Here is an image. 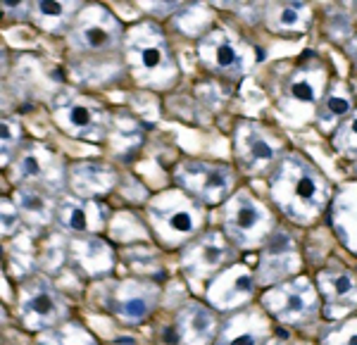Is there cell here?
<instances>
[{"instance_id": "1", "label": "cell", "mask_w": 357, "mask_h": 345, "mask_svg": "<svg viewBox=\"0 0 357 345\" xmlns=\"http://www.w3.org/2000/svg\"><path fill=\"white\" fill-rule=\"evenodd\" d=\"M269 191L276 207L298 224H310L329 203V183L314 164L303 155H286L276 164Z\"/></svg>"}, {"instance_id": "2", "label": "cell", "mask_w": 357, "mask_h": 345, "mask_svg": "<svg viewBox=\"0 0 357 345\" xmlns=\"http://www.w3.org/2000/svg\"><path fill=\"white\" fill-rule=\"evenodd\" d=\"M124 57L138 84L167 89L176 79V65L167 38L155 24H136L124 36Z\"/></svg>"}, {"instance_id": "3", "label": "cell", "mask_w": 357, "mask_h": 345, "mask_svg": "<svg viewBox=\"0 0 357 345\" xmlns=\"http://www.w3.org/2000/svg\"><path fill=\"white\" fill-rule=\"evenodd\" d=\"M148 220H151L153 231L165 248L183 250L200 236L205 215L198 200L178 188V191L160 193L158 198L151 200Z\"/></svg>"}, {"instance_id": "4", "label": "cell", "mask_w": 357, "mask_h": 345, "mask_svg": "<svg viewBox=\"0 0 357 345\" xmlns=\"http://www.w3.org/2000/svg\"><path fill=\"white\" fill-rule=\"evenodd\" d=\"M260 307L269 314L272 321L281 326H291V329H303V326L314 324L324 314L317 284L303 274L264 291L260 298Z\"/></svg>"}, {"instance_id": "5", "label": "cell", "mask_w": 357, "mask_h": 345, "mask_svg": "<svg viewBox=\"0 0 357 345\" xmlns=\"http://www.w3.org/2000/svg\"><path fill=\"white\" fill-rule=\"evenodd\" d=\"M274 227V215L245 188L236 191L224 205V236L236 250L264 248L276 233Z\"/></svg>"}, {"instance_id": "6", "label": "cell", "mask_w": 357, "mask_h": 345, "mask_svg": "<svg viewBox=\"0 0 357 345\" xmlns=\"http://www.w3.org/2000/svg\"><path fill=\"white\" fill-rule=\"evenodd\" d=\"M17 314L26 331L45 333L57 329L69 321V307L62 293L55 289V284L48 276H29L20 286L17 296Z\"/></svg>"}, {"instance_id": "7", "label": "cell", "mask_w": 357, "mask_h": 345, "mask_svg": "<svg viewBox=\"0 0 357 345\" xmlns=\"http://www.w3.org/2000/svg\"><path fill=\"white\" fill-rule=\"evenodd\" d=\"M126 31L119 20L102 5H89L74 20L69 41L77 50L91 55L114 53L119 45H124Z\"/></svg>"}, {"instance_id": "8", "label": "cell", "mask_w": 357, "mask_h": 345, "mask_svg": "<svg viewBox=\"0 0 357 345\" xmlns=\"http://www.w3.org/2000/svg\"><path fill=\"white\" fill-rule=\"evenodd\" d=\"M257 289L260 286H257L255 272L248 264L234 262L231 267H227L207 284L205 302L227 317V314L250 307L257 296Z\"/></svg>"}, {"instance_id": "9", "label": "cell", "mask_w": 357, "mask_h": 345, "mask_svg": "<svg viewBox=\"0 0 357 345\" xmlns=\"http://www.w3.org/2000/svg\"><path fill=\"white\" fill-rule=\"evenodd\" d=\"M176 181L181 191L195 198L198 203L217 205L234 195V169L227 164L188 160V162L176 167Z\"/></svg>"}, {"instance_id": "10", "label": "cell", "mask_w": 357, "mask_h": 345, "mask_svg": "<svg viewBox=\"0 0 357 345\" xmlns=\"http://www.w3.org/2000/svg\"><path fill=\"white\" fill-rule=\"evenodd\" d=\"M234 245L224 236V231L200 233L193 243L181 250V269L193 281L210 284L217 274L234 264Z\"/></svg>"}, {"instance_id": "11", "label": "cell", "mask_w": 357, "mask_h": 345, "mask_svg": "<svg viewBox=\"0 0 357 345\" xmlns=\"http://www.w3.org/2000/svg\"><path fill=\"white\" fill-rule=\"evenodd\" d=\"M301 267L303 260L296 240L286 233H274L260 252V262H257L255 272L257 286L260 289H272L276 284L296 279V276H301Z\"/></svg>"}, {"instance_id": "12", "label": "cell", "mask_w": 357, "mask_h": 345, "mask_svg": "<svg viewBox=\"0 0 357 345\" xmlns=\"http://www.w3.org/2000/svg\"><path fill=\"white\" fill-rule=\"evenodd\" d=\"M160 302V286L148 279H124L114 286L112 314L122 324H143Z\"/></svg>"}, {"instance_id": "13", "label": "cell", "mask_w": 357, "mask_h": 345, "mask_svg": "<svg viewBox=\"0 0 357 345\" xmlns=\"http://www.w3.org/2000/svg\"><path fill=\"white\" fill-rule=\"evenodd\" d=\"M55 122L62 131L84 141H100L105 134V110L91 98H65L55 107Z\"/></svg>"}, {"instance_id": "14", "label": "cell", "mask_w": 357, "mask_h": 345, "mask_svg": "<svg viewBox=\"0 0 357 345\" xmlns=\"http://www.w3.org/2000/svg\"><path fill=\"white\" fill-rule=\"evenodd\" d=\"M324 317L343 321L357 312V276L348 269H321L314 279Z\"/></svg>"}, {"instance_id": "15", "label": "cell", "mask_w": 357, "mask_h": 345, "mask_svg": "<svg viewBox=\"0 0 357 345\" xmlns=\"http://www.w3.org/2000/svg\"><path fill=\"white\" fill-rule=\"evenodd\" d=\"M281 138L267 126L255 122H243L236 131V155L248 171H264L281 155Z\"/></svg>"}, {"instance_id": "16", "label": "cell", "mask_w": 357, "mask_h": 345, "mask_svg": "<svg viewBox=\"0 0 357 345\" xmlns=\"http://www.w3.org/2000/svg\"><path fill=\"white\" fill-rule=\"evenodd\" d=\"M272 338V319L257 305L227 314L212 345H267Z\"/></svg>"}, {"instance_id": "17", "label": "cell", "mask_w": 357, "mask_h": 345, "mask_svg": "<svg viewBox=\"0 0 357 345\" xmlns=\"http://www.w3.org/2000/svg\"><path fill=\"white\" fill-rule=\"evenodd\" d=\"M198 55L207 67L220 74H243L250 67L248 48L224 29H215L205 38H200Z\"/></svg>"}, {"instance_id": "18", "label": "cell", "mask_w": 357, "mask_h": 345, "mask_svg": "<svg viewBox=\"0 0 357 345\" xmlns=\"http://www.w3.org/2000/svg\"><path fill=\"white\" fill-rule=\"evenodd\" d=\"M220 329V312L203 300H188L176 314V333L183 345H212Z\"/></svg>"}, {"instance_id": "19", "label": "cell", "mask_w": 357, "mask_h": 345, "mask_svg": "<svg viewBox=\"0 0 357 345\" xmlns=\"http://www.w3.org/2000/svg\"><path fill=\"white\" fill-rule=\"evenodd\" d=\"M326 67L319 60L303 62L286 84V102L296 107H314L324 100Z\"/></svg>"}, {"instance_id": "20", "label": "cell", "mask_w": 357, "mask_h": 345, "mask_svg": "<svg viewBox=\"0 0 357 345\" xmlns=\"http://www.w3.org/2000/svg\"><path fill=\"white\" fill-rule=\"evenodd\" d=\"M55 217L60 222V227L72 236H96L102 227L100 207L93 200L77 198V195L62 198L57 203Z\"/></svg>"}, {"instance_id": "21", "label": "cell", "mask_w": 357, "mask_h": 345, "mask_svg": "<svg viewBox=\"0 0 357 345\" xmlns=\"http://www.w3.org/2000/svg\"><path fill=\"white\" fill-rule=\"evenodd\" d=\"M69 252L89 276H105L114 267V252L98 236H74Z\"/></svg>"}, {"instance_id": "22", "label": "cell", "mask_w": 357, "mask_h": 345, "mask_svg": "<svg viewBox=\"0 0 357 345\" xmlns=\"http://www.w3.org/2000/svg\"><path fill=\"white\" fill-rule=\"evenodd\" d=\"M333 229L345 248L357 255V183H348L333 200Z\"/></svg>"}, {"instance_id": "23", "label": "cell", "mask_w": 357, "mask_h": 345, "mask_svg": "<svg viewBox=\"0 0 357 345\" xmlns=\"http://www.w3.org/2000/svg\"><path fill=\"white\" fill-rule=\"evenodd\" d=\"M267 24L279 33H301L307 29L312 10L307 3H269L264 10Z\"/></svg>"}, {"instance_id": "24", "label": "cell", "mask_w": 357, "mask_h": 345, "mask_svg": "<svg viewBox=\"0 0 357 345\" xmlns=\"http://www.w3.org/2000/svg\"><path fill=\"white\" fill-rule=\"evenodd\" d=\"M114 183V171L102 164L82 162L72 167V186L77 191V198L93 200V195L110 191Z\"/></svg>"}, {"instance_id": "25", "label": "cell", "mask_w": 357, "mask_h": 345, "mask_svg": "<svg viewBox=\"0 0 357 345\" xmlns=\"http://www.w3.org/2000/svg\"><path fill=\"white\" fill-rule=\"evenodd\" d=\"M84 10L82 3H31V17L41 29L48 31H62V29L72 26L79 13Z\"/></svg>"}, {"instance_id": "26", "label": "cell", "mask_w": 357, "mask_h": 345, "mask_svg": "<svg viewBox=\"0 0 357 345\" xmlns=\"http://www.w3.org/2000/svg\"><path fill=\"white\" fill-rule=\"evenodd\" d=\"M38 345H100V343H98V338L86 329L82 321L69 319L62 326H57V329L41 333Z\"/></svg>"}, {"instance_id": "27", "label": "cell", "mask_w": 357, "mask_h": 345, "mask_svg": "<svg viewBox=\"0 0 357 345\" xmlns=\"http://www.w3.org/2000/svg\"><path fill=\"white\" fill-rule=\"evenodd\" d=\"M350 112H353V98H350L348 89H345L343 84H336L331 93L324 95L317 117H319L321 126H331L333 122H338L341 117H348Z\"/></svg>"}, {"instance_id": "28", "label": "cell", "mask_w": 357, "mask_h": 345, "mask_svg": "<svg viewBox=\"0 0 357 345\" xmlns=\"http://www.w3.org/2000/svg\"><path fill=\"white\" fill-rule=\"evenodd\" d=\"M17 198H20V205L24 207V212L31 220H36V222L50 220V203L41 191H36V188H31V186H24V188H20Z\"/></svg>"}, {"instance_id": "29", "label": "cell", "mask_w": 357, "mask_h": 345, "mask_svg": "<svg viewBox=\"0 0 357 345\" xmlns=\"http://www.w3.org/2000/svg\"><path fill=\"white\" fill-rule=\"evenodd\" d=\"M43 151L38 146H31L29 151L22 155L20 162L15 164V181H29L36 179V176L43 174Z\"/></svg>"}, {"instance_id": "30", "label": "cell", "mask_w": 357, "mask_h": 345, "mask_svg": "<svg viewBox=\"0 0 357 345\" xmlns=\"http://www.w3.org/2000/svg\"><path fill=\"white\" fill-rule=\"evenodd\" d=\"M321 345H357V314L343 321H336L321 336Z\"/></svg>"}, {"instance_id": "31", "label": "cell", "mask_w": 357, "mask_h": 345, "mask_svg": "<svg viewBox=\"0 0 357 345\" xmlns=\"http://www.w3.org/2000/svg\"><path fill=\"white\" fill-rule=\"evenodd\" d=\"M333 143H336L338 151H345V153L357 151V110H353L341 122L336 136H333Z\"/></svg>"}, {"instance_id": "32", "label": "cell", "mask_w": 357, "mask_h": 345, "mask_svg": "<svg viewBox=\"0 0 357 345\" xmlns=\"http://www.w3.org/2000/svg\"><path fill=\"white\" fill-rule=\"evenodd\" d=\"M22 131H20V122L15 117L3 119V164H8L10 155H13L15 146L20 143Z\"/></svg>"}, {"instance_id": "33", "label": "cell", "mask_w": 357, "mask_h": 345, "mask_svg": "<svg viewBox=\"0 0 357 345\" xmlns=\"http://www.w3.org/2000/svg\"><path fill=\"white\" fill-rule=\"evenodd\" d=\"M0 207H3V233L13 236L20 229V212H17V207L8 198H3Z\"/></svg>"}, {"instance_id": "34", "label": "cell", "mask_w": 357, "mask_h": 345, "mask_svg": "<svg viewBox=\"0 0 357 345\" xmlns=\"http://www.w3.org/2000/svg\"><path fill=\"white\" fill-rule=\"evenodd\" d=\"M267 345H291V343H286L284 338H276V336H272V338H269V341H267Z\"/></svg>"}]
</instances>
